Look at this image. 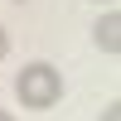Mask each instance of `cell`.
<instances>
[{"mask_svg":"<svg viewBox=\"0 0 121 121\" xmlns=\"http://www.w3.org/2000/svg\"><path fill=\"white\" fill-rule=\"evenodd\" d=\"M15 97L29 112H48V107L63 97V73L53 63H24V73L15 78Z\"/></svg>","mask_w":121,"mask_h":121,"instance_id":"obj_1","label":"cell"},{"mask_svg":"<svg viewBox=\"0 0 121 121\" xmlns=\"http://www.w3.org/2000/svg\"><path fill=\"white\" fill-rule=\"evenodd\" d=\"M5 48H10V34H5V29H0V58H5Z\"/></svg>","mask_w":121,"mask_h":121,"instance_id":"obj_4","label":"cell"},{"mask_svg":"<svg viewBox=\"0 0 121 121\" xmlns=\"http://www.w3.org/2000/svg\"><path fill=\"white\" fill-rule=\"evenodd\" d=\"M97 5H102V0H97ZM107 5H112V0H107Z\"/></svg>","mask_w":121,"mask_h":121,"instance_id":"obj_6","label":"cell"},{"mask_svg":"<svg viewBox=\"0 0 121 121\" xmlns=\"http://www.w3.org/2000/svg\"><path fill=\"white\" fill-rule=\"evenodd\" d=\"M97 44H102L107 53H121V15H116V10L102 15V24H97Z\"/></svg>","mask_w":121,"mask_h":121,"instance_id":"obj_2","label":"cell"},{"mask_svg":"<svg viewBox=\"0 0 121 121\" xmlns=\"http://www.w3.org/2000/svg\"><path fill=\"white\" fill-rule=\"evenodd\" d=\"M102 121H121V107L112 102V107H107V112H102Z\"/></svg>","mask_w":121,"mask_h":121,"instance_id":"obj_3","label":"cell"},{"mask_svg":"<svg viewBox=\"0 0 121 121\" xmlns=\"http://www.w3.org/2000/svg\"><path fill=\"white\" fill-rule=\"evenodd\" d=\"M0 121H15V116H10V112H0Z\"/></svg>","mask_w":121,"mask_h":121,"instance_id":"obj_5","label":"cell"}]
</instances>
